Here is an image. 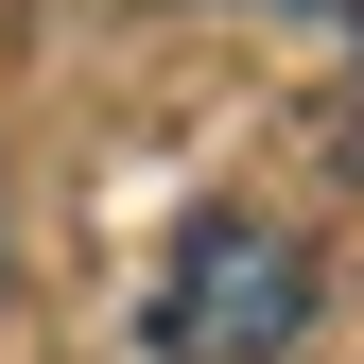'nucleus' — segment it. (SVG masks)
<instances>
[{"instance_id": "1", "label": "nucleus", "mask_w": 364, "mask_h": 364, "mask_svg": "<svg viewBox=\"0 0 364 364\" xmlns=\"http://www.w3.org/2000/svg\"><path fill=\"white\" fill-rule=\"evenodd\" d=\"M312 312H330V260H312L278 208H208L191 243H173L139 347H156V364H295Z\"/></svg>"}, {"instance_id": "2", "label": "nucleus", "mask_w": 364, "mask_h": 364, "mask_svg": "<svg viewBox=\"0 0 364 364\" xmlns=\"http://www.w3.org/2000/svg\"><path fill=\"white\" fill-rule=\"evenodd\" d=\"M278 18H312V35H347V53H364V0H278Z\"/></svg>"}]
</instances>
